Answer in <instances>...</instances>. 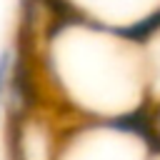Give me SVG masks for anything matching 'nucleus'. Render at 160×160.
I'll return each instance as SVG.
<instances>
[{
	"label": "nucleus",
	"instance_id": "nucleus-1",
	"mask_svg": "<svg viewBox=\"0 0 160 160\" xmlns=\"http://www.w3.org/2000/svg\"><path fill=\"white\" fill-rule=\"evenodd\" d=\"M12 70H15V45H8L0 50V115L5 112V105H8Z\"/></svg>",
	"mask_w": 160,
	"mask_h": 160
}]
</instances>
